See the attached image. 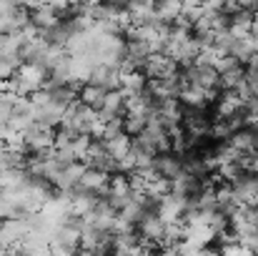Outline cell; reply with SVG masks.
<instances>
[{
    "mask_svg": "<svg viewBox=\"0 0 258 256\" xmlns=\"http://www.w3.org/2000/svg\"><path fill=\"white\" fill-rule=\"evenodd\" d=\"M243 111V100L236 90H221L216 98V121H226L231 116H238Z\"/></svg>",
    "mask_w": 258,
    "mask_h": 256,
    "instance_id": "1",
    "label": "cell"
},
{
    "mask_svg": "<svg viewBox=\"0 0 258 256\" xmlns=\"http://www.w3.org/2000/svg\"><path fill=\"white\" fill-rule=\"evenodd\" d=\"M153 171H156L161 178L173 181V178L183 171V159L175 156V153H158V156H153Z\"/></svg>",
    "mask_w": 258,
    "mask_h": 256,
    "instance_id": "2",
    "label": "cell"
},
{
    "mask_svg": "<svg viewBox=\"0 0 258 256\" xmlns=\"http://www.w3.org/2000/svg\"><path fill=\"white\" fill-rule=\"evenodd\" d=\"M103 100H105V90L98 88V85L83 83L78 88V103L83 108H90V111H100L103 108Z\"/></svg>",
    "mask_w": 258,
    "mask_h": 256,
    "instance_id": "3",
    "label": "cell"
},
{
    "mask_svg": "<svg viewBox=\"0 0 258 256\" xmlns=\"http://www.w3.org/2000/svg\"><path fill=\"white\" fill-rule=\"evenodd\" d=\"M228 146L233 148V151H238V153H243V156H256V133L253 131H248V128H241V131H236L231 138H228Z\"/></svg>",
    "mask_w": 258,
    "mask_h": 256,
    "instance_id": "4",
    "label": "cell"
},
{
    "mask_svg": "<svg viewBox=\"0 0 258 256\" xmlns=\"http://www.w3.org/2000/svg\"><path fill=\"white\" fill-rule=\"evenodd\" d=\"M103 146H105V151H108V156L118 164L120 159H125L131 151H133V138L131 136H125V133H118L115 138H110V141H100Z\"/></svg>",
    "mask_w": 258,
    "mask_h": 256,
    "instance_id": "5",
    "label": "cell"
}]
</instances>
